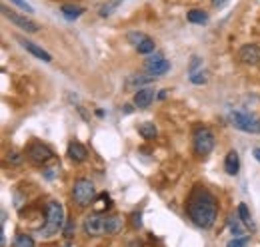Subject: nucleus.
<instances>
[{
    "instance_id": "bb28decb",
    "label": "nucleus",
    "mask_w": 260,
    "mask_h": 247,
    "mask_svg": "<svg viewBox=\"0 0 260 247\" xmlns=\"http://www.w3.org/2000/svg\"><path fill=\"white\" fill-rule=\"evenodd\" d=\"M62 233H64L66 239H70L72 237V233H74V219H66L64 223V229H62Z\"/></svg>"
},
{
    "instance_id": "423d86ee",
    "label": "nucleus",
    "mask_w": 260,
    "mask_h": 247,
    "mask_svg": "<svg viewBox=\"0 0 260 247\" xmlns=\"http://www.w3.org/2000/svg\"><path fill=\"white\" fill-rule=\"evenodd\" d=\"M26 157L32 163H36V166H44V163H48L54 157V152L46 144H42V142H32L28 146V150H26Z\"/></svg>"
},
{
    "instance_id": "0eeeda50",
    "label": "nucleus",
    "mask_w": 260,
    "mask_h": 247,
    "mask_svg": "<svg viewBox=\"0 0 260 247\" xmlns=\"http://www.w3.org/2000/svg\"><path fill=\"white\" fill-rule=\"evenodd\" d=\"M2 14L12 22V24H16L20 30L24 32H30V34H34V32L40 30V26L34 22V20H30L28 16H22V14H18V12H12V10H8L6 6H2Z\"/></svg>"
},
{
    "instance_id": "5701e85b",
    "label": "nucleus",
    "mask_w": 260,
    "mask_h": 247,
    "mask_svg": "<svg viewBox=\"0 0 260 247\" xmlns=\"http://www.w3.org/2000/svg\"><path fill=\"white\" fill-rule=\"evenodd\" d=\"M146 38H148V36H146L144 32H128V36H126V40H128L134 48H136V46H140Z\"/></svg>"
},
{
    "instance_id": "4468645a",
    "label": "nucleus",
    "mask_w": 260,
    "mask_h": 247,
    "mask_svg": "<svg viewBox=\"0 0 260 247\" xmlns=\"http://www.w3.org/2000/svg\"><path fill=\"white\" fill-rule=\"evenodd\" d=\"M120 229H122V217L120 216L104 217V231H106V235H116Z\"/></svg>"
},
{
    "instance_id": "72a5a7b5",
    "label": "nucleus",
    "mask_w": 260,
    "mask_h": 247,
    "mask_svg": "<svg viewBox=\"0 0 260 247\" xmlns=\"http://www.w3.org/2000/svg\"><path fill=\"white\" fill-rule=\"evenodd\" d=\"M254 159H258V161H260V148H256V150H254Z\"/></svg>"
},
{
    "instance_id": "f03ea898",
    "label": "nucleus",
    "mask_w": 260,
    "mask_h": 247,
    "mask_svg": "<svg viewBox=\"0 0 260 247\" xmlns=\"http://www.w3.org/2000/svg\"><path fill=\"white\" fill-rule=\"evenodd\" d=\"M64 223L66 221H64V208H62V203L48 201V205H46V223H44V227H40V235L42 237H50V235L62 231L64 229Z\"/></svg>"
},
{
    "instance_id": "412c9836",
    "label": "nucleus",
    "mask_w": 260,
    "mask_h": 247,
    "mask_svg": "<svg viewBox=\"0 0 260 247\" xmlns=\"http://www.w3.org/2000/svg\"><path fill=\"white\" fill-rule=\"evenodd\" d=\"M238 217L242 219L244 227H252V217H250V212H248V205L246 203H240L238 205Z\"/></svg>"
},
{
    "instance_id": "7ed1b4c3",
    "label": "nucleus",
    "mask_w": 260,
    "mask_h": 247,
    "mask_svg": "<svg viewBox=\"0 0 260 247\" xmlns=\"http://www.w3.org/2000/svg\"><path fill=\"white\" fill-rule=\"evenodd\" d=\"M228 120L236 130H240L244 134H260V118H256L254 114H248L242 110H232Z\"/></svg>"
},
{
    "instance_id": "2f4dec72",
    "label": "nucleus",
    "mask_w": 260,
    "mask_h": 247,
    "mask_svg": "<svg viewBox=\"0 0 260 247\" xmlns=\"http://www.w3.org/2000/svg\"><path fill=\"white\" fill-rule=\"evenodd\" d=\"M226 2H228V0H212V4H214L216 8H220V6H224Z\"/></svg>"
},
{
    "instance_id": "6e6552de",
    "label": "nucleus",
    "mask_w": 260,
    "mask_h": 247,
    "mask_svg": "<svg viewBox=\"0 0 260 247\" xmlns=\"http://www.w3.org/2000/svg\"><path fill=\"white\" fill-rule=\"evenodd\" d=\"M144 70H146V74L148 76H164L168 70H170V62L166 60L164 56L160 54H154L152 58H148V60L144 62Z\"/></svg>"
},
{
    "instance_id": "4be33fe9",
    "label": "nucleus",
    "mask_w": 260,
    "mask_h": 247,
    "mask_svg": "<svg viewBox=\"0 0 260 247\" xmlns=\"http://www.w3.org/2000/svg\"><path fill=\"white\" fill-rule=\"evenodd\" d=\"M240 221H242V219H238V217H228V229L232 231L234 237H236V235H244V233H242L244 227L240 225Z\"/></svg>"
},
{
    "instance_id": "6ab92c4d",
    "label": "nucleus",
    "mask_w": 260,
    "mask_h": 247,
    "mask_svg": "<svg viewBox=\"0 0 260 247\" xmlns=\"http://www.w3.org/2000/svg\"><path fill=\"white\" fill-rule=\"evenodd\" d=\"M12 247H34V239L26 233H18L12 241Z\"/></svg>"
},
{
    "instance_id": "ddd939ff",
    "label": "nucleus",
    "mask_w": 260,
    "mask_h": 247,
    "mask_svg": "<svg viewBox=\"0 0 260 247\" xmlns=\"http://www.w3.org/2000/svg\"><path fill=\"white\" fill-rule=\"evenodd\" d=\"M68 157L72 159V161H84L86 157H88V150L80 144V142H76V140H72L70 144H68Z\"/></svg>"
},
{
    "instance_id": "dca6fc26",
    "label": "nucleus",
    "mask_w": 260,
    "mask_h": 247,
    "mask_svg": "<svg viewBox=\"0 0 260 247\" xmlns=\"http://www.w3.org/2000/svg\"><path fill=\"white\" fill-rule=\"evenodd\" d=\"M60 12L66 20H76L78 16L84 14V8L82 6H76V4H62L60 6Z\"/></svg>"
},
{
    "instance_id": "f257e3e1",
    "label": "nucleus",
    "mask_w": 260,
    "mask_h": 247,
    "mask_svg": "<svg viewBox=\"0 0 260 247\" xmlns=\"http://www.w3.org/2000/svg\"><path fill=\"white\" fill-rule=\"evenodd\" d=\"M186 214L196 227L210 229L218 216V201L206 187L194 185L186 201Z\"/></svg>"
},
{
    "instance_id": "c756f323",
    "label": "nucleus",
    "mask_w": 260,
    "mask_h": 247,
    "mask_svg": "<svg viewBox=\"0 0 260 247\" xmlns=\"http://www.w3.org/2000/svg\"><path fill=\"white\" fill-rule=\"evenodd\" d=\"M140 221H142V216H140L138 212H134V214H132V227H134V229H138V227L142 225Z\"/></svg>"
},
{
    "instance_id": "20e7f679",
    "label": "nucleus",
    "mask_w": 260,
    "mask_h": 247,
    "mask_svg": "<svg viewBox=\"0 0 260 247\" xmlns=\"http://www.w3.org/2000/svg\"><path fill=\"white\" fill-rule=\"evenodd\" d=\"M94 197H96V191H94V184L90 180L80 178V180L74 182V185H72V199H74V203L78 208L90 205L94 201Z\"/></svg>"
},
{
    "instance_id": "a878e982",
    "label": "nucleus",
    "mask_w": 260,
    "mask_h": 247,
    "mask_svg": "<svg viewBox=\"0 0 260 247\" xmlns=\"http://www.w3.org/2000/svg\"><path fill=\"white\" fill-rule=\"evenodd\" d=\"M198 70H202V58L200 56H192L190 58V66H188V74H194Z\"/></svg>"
},
{
    "instance_id": "b1692460",
    "label": "nucleus",
    "mask_w": 260,
    "mask_h": 247,
    "mask_svg": "<svg viewBox=\"0 0 260 247\" xmlns=\"http://www.w3.org/2000/svg\"><path fill=\"white\" fill-rule=\"evenodd\" d=\"M250 243V235H236L234 239L228 241L226 247H246Z\"/></svg>"
},
{
    "instance_id": "1a4fd4ad",
    "label": "nucleus",
    "mask_w": 260,
    "mask_h": 247,
    "mask_svg": "<svg viewBox=\"0 0 260 247\" xmlns=\"http://www.w3.org/2000/svg\"><path fill=\"white\" fill-rule=\"evenodd\" d=\"M82 227H84V233L90 235V237H100V235L106 233L104 231V217H100L98 214H92V216L86 217Z\"/></svg>"
},
{
    "instance_id": "cd10ccee",
    "label": "nucleus",
    "mask_w": 260,
    "mask_h": 247,
    "mask_svg": "<svg viewBox=\"0 0 260 247\" xmlns=\"http://www.w3.org/2000/svg\"><path fill=\"white\" fill-rule=\"evenodd\" d=\"M10 2H12V4H16L18 8H22V10H26L28 14H32V12H34V8H32V6H30V4H28V2H26V0H10Z\"/></svg>"
},
{
    "instance_id": "9d476101",
    "label": "nucleus",
    "mask_w": 260,
    "mask_h": 247,
    "mask_svg": "<svg viewBox=\"0 0 260 247\" xmlns=\"http://www.w3.org/2000/svg\"><path fill=\"white\" fill-rule=\"evenodd\" d=\"M238 60L246 66H254L260 62V46L258 44H244L238 52Z\"/></svg>"
},
{
    "instance_id": "2eb2a0df",
    "label": "nucleus",
    "mask_w": 260,
    "mask_h": 247,
    "mask_svg": "<svg viewBox=\"0 0 260 247\" xmlns=\"http://www.w3.org/2000/svg\"><path fill=\"white\" fill-rule=\"evenodd\" d=\"M238 170H240V157L236 152H228L226 159H224V172L228 176H236Z\"/></svg>"
},
{
    "instance_id": "39448f33",
    "label": "nucleus",
    "mask_w": 260,
    "mask_h": 247,
    "mask_svg": "<svg viewBox=\"0 0 260 247\" xmlns=\"http://www.w3.org/2000/svg\"><path fill=\"white\" fill-rule=\"evenodd\" d=\"M214 144H216V140H214V134L208 130V128H204V126H198L194 130V136H192V146H194V154L198 157H206V155L210 154L212 150H214Z\"/></svg>"
},
{
    "instance_id": "393cba45",
    "label": "nucleus",
    "mask_w": 260,
    "mask_h": 247,
    "mask_svg": "<svg viewBox=\"0 0 260 247\" xmlns=\"http://www.w3.org/2000/svg\"><path fill=\"white\" fill-rule=\"evenodd\" d=\"M190 82L196 84V86L206 84V82H208V74H206L204 70H198V72H194V74H190Z\"/></svg>"
},
{
    "instance_id": "f3484780",
    "label": "nucleus",
    "mask_w": 260,
    "mask_h": 247,
    "mask_svg": "<svg viewBox=\"0 0 260 247\" xmlns=\"http://www.w3.org/2000/svg\"><path fill=\"white\" fill-rule=\"evenodd\" d=\"M138 134L144 138V140H154L158 136V130L152 122H144L138 126Z\"/></svg>"
},
{
    "instance_id": "f8f14e48",
    "label": "nucleus",
    "mask_w": 260,
    "mask_h": 247,
    "mask_svg": "<svg viewBox=\"0 0 260 247\" xmlns=\"http://www.w3.org/2000/svg\"><path fill=\"white\" fill-rule=\"evenodd\" d=\"M152 100H154V90L152 88H140L134 94V106L140 108V110L148 108L152 104Z\"/></svg>"
},
{
    "instance_id": "473e14b6",
    "label": "nucleus",
    "mask_w": 260,
    "mask_h": 247,
    "mask_svg": "<svg viewBox=\"0 0 260 247\" xmlns=\"http://www.w3.org/2000/svg\"><path fill=\"white\" fill-rule=\"evenodd\" d=\"M166 90H162V92H158V100H164V98H166Z\"/></svg>"
},
{
    "instance_id": "c85d7f7f",
    "label": "nucleus",
    "mask_w": 260,
    "mask_h": 247,
    "mask_svg": "<svg viewBox=\"0 0 260 247\" xmlns=\"http://www.w3.org/2000/svg\"><path fill=\"white\" fill-rule=\"evenodd\" d=\"M8 163H12V166H20V163H22V154H18V152L8 154Z\"/></svg>"
},
{
    "instance_id": "9b49d317",
    "label": "nucleus",
    "mask_w": 260,
    "mask_h": 247,
    "mask_svg": "<svg viewBox=\"0 0 260 247\" xmlns=\"http://www.w3.org/2000/svg\"><path fill=\"white\" fill-rule=\"evenodd\" d=\"M18 40V44L26 50V52H30L34 58H38V60H42V62H52V56L44 50V48H40V46H36L34 42H30V40H26V38H22V36H18L16 38Z\"/></svg>"
},
{
    "instance_id": "7c9ffc66",
    "label": "nucleus",
    "mask_w": 260,
    "mask_h": 247,
    "mask_svg": "<svg viewBox=\"0 0 260 247\" xmlns=\"http://www.w3.org/2000/svg\"><path fill=\"white\" fill-rule=\"evenodd\" d=\"M126 247H144V245H142V241H140V239H132V241L126 243Z\"/></svg>"
},
{
    "instance_id": "f704fd0d",
    "label": "nucleus",
    "mask_w": 260,
    "mask_h": 247,
    "mask_svg": "<svg viewBox=\"0 0 260 247\" xmlns=\"http://www.w3.org/2000/svg\"><path fill=\"white\" fill-rule=\"evenodd\" d=\"M124 112H126V114H132V106H124Z\"/></svg>"
},
{
    "instance_id": "aec40b11",
    "label": "nucleus",
    "mask_w": 260,
    "mask_h": 247,
    "mask_svg": "<svg viewBox=\"0 0 260 247\" xmlns=\"http://www.w3.org/2000/svg\"><path fill=\"white\" fill-rule=\"evenodd\" d=\"M154 48H156V44H154V40L148 36V38H146V40H144L140 46H136V52L146 56V54H152V52H154Z\"/></svg>"
},
{
    "instance_id": "a211bd4d",
    "label": "nucleus",
    "mask_w": 260,
    "mask_h": 247,
    "mask_svg": "<svg viewBox=\"0 0 260 247\" xmlns=\"http://www.w3.org/2000/svg\"><path fill=\"white\" fill-rule=\"evenodd\" d=\"M186 20L192 22V24H206V22H208V14H206L204 10H196V8H192V10L186 12Z\"/></svg>"
}]
</instances>
